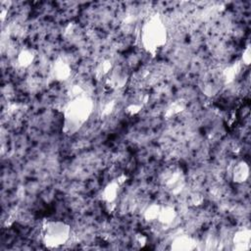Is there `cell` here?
Wrapping results in <instances>:
<instances>
[{"mask_svg": "<svg viewBox=\"0 0 251 251\" xmlns=\"http://www.w3.org/2000/svg\"><path fill=\"white\" fill-rule=\"evenodd\" d=\"M94 104L86 94L71 97L64 107V131L74 134L90 118Z\"/></svg>", "mask_w": 251, "mask_h": 251, "instance_id": "obj_1", "label": "cell"}, {"mask_svg": "<svg viewBox=\"0 0 251 251\" xmlns=\"http://www.w3.org/2000/svg\"><path fill=\"white\" fill-rule=\"evenodd\" d=\"M139 39L142 48L148 53H157L167 42L166 25L159 15H152L140 26Z\"/></svg>", "mask_w": 251, "mask_h": 251, "instance_id": "obj_2", "label": "cell"}, {"mask_svg": "<svg viewBox=\"0 0 251 251\" xmlns=\"http://www.w3.org/2000/svg\"><path fill=\"white\" fill-rule=\"evenodd\" d=\"M71 233V226L59 220L45 221L40 229L41 240L49 249H57L65 245L70 240Z\"/></svg>", "mask_w": 251, "mask_h": 251, "instance_id": "obj_3", "label": "cell"}, {"mask_svg": "<svg viewBox=\"0 0 251 251\" xmlns=\"http://www.w3.org/2000/svg\"><path fill=\"white\" fill-rule=\"evenodd\" d=\"M164 184L173 193L179 192L184 185V177L179 169H173L165 174Z\"/></svg>", "mask_w": 251, "mask_h": 251, "instance_id": "obj_4", "label": "cell"}, {"mask_svg": "<svg viewBox=\"0 0 251 251\" xmlns=\"http://www.w3.org/2000/svg\"><path fill=\"white\" fill-rule=\"evenodd\" d=\"M122 185H123V182L118 178L117 180H112L105 186L102 192V197L108 206L115 205L116 201L121 195Z\"/></svg>", "mask_w": 251, "mask_h": 251, "instance_id": "obj_5", "label": "cell"}, {"mask_svg": "<svg viewBox=\"0 0 251 251\" xmlns=\"http://www.w3.org/2000/svg\"><path fill=\"white\" fill-rule=\"evenodd\" d=\"M229 175L233 182L243 183L249 177V166L244 161L235 162L229 169Z\"/></svg>", "mask_w": 251, "mask_h": 251, "instance_id": "obj_6", "label": "cell"}, {"mask_svg": "<svg viewBox=\"0 0 251 251\" xmlns=\"http://www.w3.org/2000/svg\"><path fill=\"white\" fill-rule=\"evenodd\" d=\"M251 231L249 228H241L232 236V245L235 250H248L250 248Z\"/></svg>", "mask_w": 251, "mask_h": 251, "instance_id": "obj_7", "label": "cell"}, {"mask_svg": "<svg viewBox=\"0 0 251 251\" xmlns=\"http://www.w3.org/2000/svg\"><path fill=\"white\" fill-rule=\"evenodd\" d=\"M196 240L188 236L186 234H181L176 236L172 243H171V249L174 250H192L196 248Z\"/></svg>", "mask_w": 251, "mask_h": 251, "instance_id": "obj_8", "label": "cell"}, {"mask_svg": "<svg viewBox=\"0 0 251 251\" xmlns=\"http://www.w3.org/2000/svg\"><path fill=\"white\" fill-rule=\"evenodd\" d=\"M71 66L63 59H58L53 66V75L57 80H66L71 75Z\"/></svg>", "mask_w": 251, "mask_h": 251, "instance_id": "obj_9", "label": "cell"}, {"mask_svg": "<svg viewBox=\"0 0 251 251\" xmlns=\"http://www.w3.org/2000/svg\"><path fill=\"white\" fill-rule=\"evenodd\" d=\"M34 58H35V54L33 50L29 48H25L18 52L17 62L20 67L27 68L32 64V62L34 61Z\"/></svg>", "mask_w": 251, "mask_h": 251, "instance_id": "obj_10", "label": "cell"}, {"mask_svg": "<svg viewBox=\"0 0 251 251\" xmlns=\"http://www.w3.org/2000/svg\"><path fill=\"white\" fill-rule=\"evenodd\" d=\"M242 60H243V64H245L246 66H248L250 64V48H249V46H247L245 48V50L243 51Z\"/></svg>", "mask_w": 251, "mask_h": 251, "instance_id": "obj_11", "label": "cell"}]
</instances>
